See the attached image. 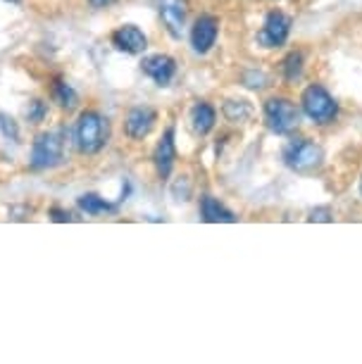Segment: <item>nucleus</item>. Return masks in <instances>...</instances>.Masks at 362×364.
I'll list each match as a JSON object with an SVG mask.
<instances>
[{
    "label": "nucleus",
    "instance_id": "obj_1",
    "mask_svg": "<svg viewBox=\"0 0 362 364\" xmlns=\"http://www.w3.org/2000/svg\"><path fill=\"white\" fill-rule=\"evenodd\" d=\"M107 134H110V127H107V119L100 112H81L77 129H74V139H77V148L84 155H93L102 150V146L107 143Z\"/></svg>",
    "mask_w": 362,
    "mask_h": 364
},
{
    "label": "nucleus",
    "instance_id": "obj_2",
    "mask_svg": "<svg viewBox=\"0 0 362 364\" xmlns=\"http://www.w3.org/2000/svg\"><path fill=\"white\" fill-rule=\"evenodd\" d=\"M65 157V132L53 129V132L41 134L31 146V167L33 169H53L63 162Z\"/></svg>",
    "mask_w": 362,
    "mask_h": 364
},
{
    "label": "nucleus",
    "instance_id": "obj_3",
    "mask_svg": "<svg viewBox=\"0 0 362 364\" xmlns=\"http://www.w3.org/2000/svg\"><path fill=\"white\" fill-rule=\"evenodd\" d=\"M324 160V150L317 146L315 141L310 139H298L291 141L289 146L284 148V164L293 171H315Z\"/></svg>",
    "mask_w": 362,
    "mask_h": 364
},
{
    "label": "nucleus",
    "instance_id": "obj_4",
    "mask_svg": "<svg viewBox=\"0 0 362 364\" xmlns=\"http://www.w3.org/2000/svg\"><path fill=\"white\" fill-rule=\"evenodd\" d=\"M300 102H303L305 114L310 117L315 124H329V122H334V117L339 114L336 100H334L331 93L326 91L324 86H319V84L307 86L303 91V98H300Z\"/></svg>",
    "mask_w": 362,
    "mask_h": 364
},
{
    "label": "nucleus",
    "instance_id": "obj_5",
    "mask_svg": "<svg viewBox=\"0 0 362 364\" xmlns=\"http://www.w3.org/2000/svg\"><path fill=\"white\" fill-rule=\"evenodd\" d=\"M265 122L275 134H291L300 124L296 102L289 98H270L265 102Z\"/></svg>",
    "mask_w": 362,
    "mask_h": 364
},
{
    "label": "nucleus",
    "instance_id": "obj_6",
    "mask_svg": "<svg viewBox=\"0 0 362 364\" xmlns=\"http://www.w3.org/2000/svg\"><path fill=\"white\" fill-rule=\"evenodd\" d=\"M291 17L284 15V12H270L267 19H265V26L262 31L257 33V41H260V46L265 48H279L286 43V38H289L291 33Z\"/></svg>",
    "mask_w": 362,
    "mask_h": 364
},
{
    "label": "nucleus",
    "instance_id": "obj_7",
    "mask_svg": "<svg viewBox=\"0 0 362 364\" xmlns=\"http://www.w3.org/2000/svg\"><path fill=\"white\" fill-rule=\"evenodd\" d=\"M217 33H220V19L213 15H201L196 19L193 31H191V46H193V50L205 55L215 46Z\"/></svg>",
    "mask_w": 362,
    "mask_h": 364
},
{
    "label": "nucleus",
    "instance_id": "obj_8",
    "mask_svg": "<svg viewBox=\"0 0 362 364\" xmlns=\"http://www.w3.org/2000/svg\"><path fill=\"white\" fill-rule=\"evenodd\" d=\"M155 122H158V112L150 107H134L132 112L127 114V122H124V129H127V136L132 141H141L153 132Z\"/></svg>",
    "mask_w": 362,
    "mask_h": 364
},
{
    "label": "nucleus",
    "instance_id": "obj_9",
    "mask_svg": "<svg viewBox=\"0 0 362 364\" xmlns=\"http://www.w3.org/2000/svg\"><path fill=\"white\" fill-rule=\"evenodd\" d=\"M112 46L117 48V50L127 53V55H139L148 48V38L139 26L124 24L112 33Z\"/></svg>",
    "mask_w": 362,
    "mask_h": 364
},
{
    "label": "nucleus",
    "instance_id": "obj_10",
    "mask_svg": "<svg viewBox=\"0 0 362 364\" xmlns=\"http://www.w3.org/2000/svg\"><path fill=\"white\" fill-rule=\"evenodd\" d=\"M141 70L146 72L158 86H167L176 74V63L169 58V55H162V53L160 55H148V58L141 63Z\"/></svg>",
    "mask_w": 362,
    "mask_h": 364
},
{
    "label": "nucleus",
    "instance_id": "obj_11",
    "mask_svg": "<svg viewBox=\"0 0 362 364\" xmlns=\"http://www.w3.org/2000/svg\"><path fill=\"white\" fill-rule=\"evenodd\" d=\"M155 167H158V174L160 178H167L172 174V167H174V160H176V146H174V129L169 127L165 134H162V139L158 143V148H155Z\"/></svg>",
    "mask_w": 362,
    "mask_h": 364
},
{
    "label": "nucleus",
    "instance_id": "obj_12",
    "mask_svg": "<svg viewBox=\"0 0 362 364\" xmlns=\"http://www.w3.org/2000/svg\"><path fill=\"white\" fill-rule=\"evenodd\" d=\"M201 217H203V222H208V224H234L236 222L234 212L224 208L213 196L201 198Z\"/></svg>",
    "mask_w": 362,
    "mask_h": 364
},
{
    "label": "nucleus",
    "instance_id": "obj_13",
    "mask_svg": "<svg viewBox=\"0 0 362 364\" xmlns=\"http://www.w3.org/2000/svg\"><path fill=\"white\" fill-rule=\"evenodd\" d=\"M217 122V112L210 102H196L193 109H191V124H193V132L198 136H208L215 129Z\"/></svg>",
    "mask_w": 362,
    "mask_h": 364
},
{
    "label": "nucleus",
    "instance_id": "obj_14",
    "mask_svg": "<svg viewBox=\"0 0 362 364\" xmlns=\"http://www.w3.org/2000/svg\"><path fill=\"white\" fill-rule=\"evenodd\" d=\"M77 205H79V210L81 212H86V215H91V217H95V215H105V212H112L117 205H110L107 200H102L100 196H93V193H86V196H81L79 200H77Z\"/></svg>",
    "mask_w": 362,
    "mask_h": 364
},
{
    "label": "nucleus",
    "instance_id": "obj_15",
    "mask_svg": "<svg viewBox=\"0 0 362 364\" xmlns=\"http://www.w3.org/2000/svg\"><path fill=\"white\" fill-rule=\"evenodd\" d=\"M222 114L227 117L229 122H234V124H238V122H248L252 117V107L248 100H227L222 107Z\"/></svg>",
    "mask_w": 362,
    "mask_h": 364
},
{
    "label": "nucleus",
    "instance_id": "obj_16",
    "mask_svg": "<svg viewBox=\"0 0 362 364\" xmlns=\"http://www.w3.org/2000/svg\"><path fill=\"white\" fill-rule=\"evenodd\" d=\"M282 72H284V79L289 81V84L300 79V74H303V53L296 50V53L286 55L284 63H282Z\"/></svg>",
    "mask_w": 362,
    "mask_h": 364
},
{
    "label": "nucleus",
    "instance_id": "obj_17",
    "mask_svg": "<svg viewBox=\"0 0 362 364\" xmlns=\"http://www.w3.org/2000/svg\"><path fill=\"white\" fill-rule=\"evenodd\" d=\"M162 12V19H165L167 29L172 36H181V24H183V10L179 5H165L160 10Z\"/></svg>",
    "mask_w": 362,
    "mask_h": 364
},
{
    "label": "nucleus",
    "instance_id": "obj_18",
    "mask_svg": "<svg viewBox=\"0 0 362 364\" xmlns=\"http://www.w3.org/2000/svg\"><path fill=\"white\" fill-rule=\"evenodd\" d=\"M53 95H55V100L60 102V107H65V109L77 107V100H79L77 93H74V88L70 84H65V81H55Z\"/></svg>",
    "mask_w": 362,
    "mask_h": 364
},
{
    "label": "nucleus",
    "instance_id": "obj_19",
    "mask_svg": "<svg viewBox=\"0 0 362 364\" xmlns=\"http://www.w3.org/2000/svg\"><path fill=\"white\" fill-rule=\"evenodd\" d=\"M0 132H3L5 139H10V141H17L19 139V129L15 124V119L8 114H3L0 112Z\"/></svg>",
    "mask_w": 362,
    "mask_h": 364
},
{
    "label": "nucleus",
    "instance_id": "obj_20",
    "mask_svg": "<svg viewBox=\"0 0 362 364\" xmlns=\"http://www.w3.org/2000/svg\"><path fill=\"white\" fill-rule=\"evenodd\" d=\"M46 112H48L46 102L43 100H33V102H29V107H26V119L33 122V124H38V122H43Z\"/></svg>",
    "mask_w": 362,
    "mask_h": 364
},
{
    "label": "nucleus",
    "instance_id": "obj_21",
    "mask_svg": "<svg viewBox=\"0 0 362 364\" xmlns=\"http://www.w3.org/2000/svg\"><path fill=\"white\" fill-rule=\"evenodd\" d=\"M331 208H315L310 212V222H331Z\"/></svg>",
    "mask_w": 362,
    "mask_h": 364
},
{
    "label": "nucleus",
    "instance_id": "obj_22",
    "mask_svg": "<svg viewBox=\"0 0 362 364\" xmlns=\"http://www.w3.org/2000/svg\"><path fill=\"white\" fill-rule=\"evenodd\" d=\"M50 219H53V222H74L77 217H72V212H67V210L53 208L50 210Z\"/></svg>",
    "mask_w": 362,
    "mask_h": 364
},
{
    "label": "nucleus",
    "instance_id": "obj_23",
    "mask_svg": "<svg viewBox=\"0 0 362 364\" xmlns=\"http://www.w3.org/2000/svg\"><path fill=\"white\" fill-rule=\"evenodd\" d=\"M115 0H91V8L95 10H102V8H107V5H112Z\"/></svg>",
    "mask_w": 362,
    "mask_h": 364
},
{
    "label": "nucleus",
    "instance_id": "obj_24",
    "mask_svg": "<svg viewBox=\"0 0 362 364\" xmlns=\"http://www.w3.org/2000/svg\"><path fill=\"white\" fill-rule=\"evenodd\" d=\"M360 196H362V181H360Z\"/></svg>",
    "mask_w": 362,
    "mask_h": 364
},
{
    "label": "nucleus",
    "instance_id": "obj_25",
    "mask_svg": "<svg viewBox=\"0 0 362 364\" xmlns=\"http://www.w3.org/2000/svg\"><path fill=\"white\" fill-rule=\"evenodd\" d=\"M15 3H17V0H15Z\"/></svg>",
    "mask_w": 362,
    "mask_h": 364
}]
</instances>
